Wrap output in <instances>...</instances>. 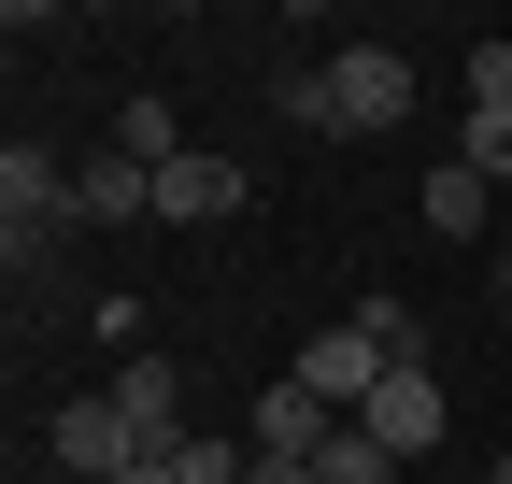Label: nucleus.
Masks as SVG:
<instances>
[{"label": "nucleus", "mask_w": 512, "mask_h": 484, "mask_svg": "<svg viewBox=\"0 0 512 484\" xmlns=\"http://www.w3.org/2000/svg\"><path fill=\"white\" fill-rule=\"evenodd\" d=\"M128 214H157V171L143 157H72V228H128Z\"/></svg>", "instance_id": "obj_8"}, {"label": "nucleus", "mask_w": 512, "mask_h": 484, "mask_svg": "<svg viewBox=\"0 0 512 484\" xmlns=\"http://www.w3.org/2000/svg\"><path fill=\"white\" fill-rule=\"evenodd\" d=\"M43 442H57V470H72V484H128V470L157 456L143 428H128V399H114V385H86V399H57V428H43Z\"/></svg>", "instance_id": "obj_3"}, {"label": "nucleus", "mask_w": 512, "mask_h": 484, "mask_svg": "<svg viewBox=\"0 0 512 484\" xmlns=\"http://www.w3.org/2000/svg\"><path fill=\"white\" fill-rule=\"evenodd\" d=\"M356 428H370L384 456H399V470H413V456H441V428H456V413H441V385H427V371H384V385H370V413H356Z\"/></svg>", "instance_id": "obj_5"}, {"label": "nucleus", "mask_w": 512, "mask_h": 484, "mask_svg": "<svg viewBox=\"0 0 512 484\" xmlns=\"http://www.w3.org/2000/svg\"><path fill=\"white\" fill-rule=\"evenodd\" d=\"M114 399H128V428H143L157 456L185 442V371H171V356H128V371H114Z\"/></svg>", "instance_id": "obj_9"}, {"label": "nucleus", "mask_w": 512, "mask_h": 484, "mask_svg": "<svg viewBox=\"0 0 512 484\" xmlns=\"http://www.w3.org/2000/svg\"><path fill=\"white\" fill-rule=\"evenodd\" d=\"M484 271H498V299H512V242H498V257H484Z\"/></svg>", "instance_id": "obj_15"}, {"label": "nucleus", "mask_w": 512, "mask_h": 484, "mask_svg": "<svg viewBox=\"0 0 512 484\" xmlns=\"http://www.w3.org/2000/svg\"><path fill=\"white\" fill-rule=\"evenodd\" d=\"M384 371H399V356H384V342H370L356 314L299 342V385H313V399H328V413H342V428H356V413H370V385H384Z\"/></svg>", "instance_id": "obj_4"}, {"label": "nucleus", "mask_w": 512, "mask_h": 484, "mask_svg": "<svg viewBox=\"0 0 512 484\" xmlns=\"http://www.w3.org/2000/svg\"><path fill=\"white\" fill-rule=\"evenodd\" d=\"M242 214V157H171L157 171V228H228Z\"/></svg>", "instance_id": "obj_7"}, {"label": "nucleus", "mask_w": 512, "mask_h": 484, "mask_svg": "<svg viewBox=\"0 0 512 484\" xmlns=\"http://www.w3.org/2000/svg\"><path fill=\"white\" fill-rule=\"evenodd\" d=\"M484 186H512V100H470V143H456Z\"/></svg>", "instance_id": "obj_12"}, {"label": "nucleus", "mask_w": 512, "mask_h": 484, "mask_svg": "<svg viewBox=\"0 0 512 484\" xmlns=\"http://www.w3.org/2000/svg\"><path fill=\"white\" fill-rule=\"evenodd\" d=\"M57 242H72V157L15 143V157H0V257H15V271H57Z\"/></svg>", "instance_id": "obj_1"}, {"label": "nucleus", "mask_w": 512, "mask_h": 484, "mask_svg": "<svg viewBox=\"0 0 512 484\" xmlns=\"http://www.w3.org/2000/svg\"><path fill=\"white\" fill-rule=\"evenodd\" d=\"M328 442H342V413L313 399L299 371H285V385H256V428H242V456H328Z\"/></svg>", "instance_id": "obj_6"}, {"label": "nucleus", "mask_w": 512, "mask_h": 484, "mask_svg": "<svg viewBox=\"0 0 512 484\" xmlns=\"http://www.w3.org/2000/svg\"><path fill=\"white\" fill-rule=\"evenodd\" d=\"M128 484H171V456H143V470H128Z\"/></svg>", "instance_id": "obj_14"}, {"label": "nucleus", "mask_w": 512, "mask_h": 484, "mask_svg": "<svg viewBox=\"0 0 512 484\" xmlns=\"http://www.w3.org/2000/svg\"><path fill=\"white\" fill-rule=\"evenodd\" d=\"M484 200H498V186H484V171H470V157H441V171H427V186H413V214H427L441 242H470V228H484Z\"/></svg>", "instance_id": "obj_10"}, {"label": "nucleus", "mask_w": 512, "mask_h": 484, "mask_svg": "<svg viewBox=\"0 0 512 484\" xmlns=\"http://www.w3.org/2000/svg\"><path fill=\"white\" fill-rule=\"evenodd\" d=\"M413 114V57L399 43H328V143H384Z\"/></svg>", "instance_id": "obj_2"}, {"label": "nucleus", "mask_w": 512, "mask_h": 484, "mask_svg": "<svg viewBox=\"0 0 512 484\" xmlns=\"http://www.w3.org/2000/svg\"><path fill=\"white\" fill-rule=\"evenodd\" d=\"M313 484H399V456H384V442H370V428H342V442H328V456H313Z\"/></svg>", "instance_id": "obj_13"}, {"label": "nucleus", "mask_w": 512, "mask_h": 484, "mask_svg": "<svg viewBox=\"0 0 512 484\" xmlns=\"http://www.w3.org/2000/svg\"><path fill=\"white\" fill-rule=\"evenodd\" d=\"M484 484H512V442H498V470H484Z\"/></svg>", "instance_id": "obj_16"}, {"label": "nucleus", "mask_w": 512, "mask_h": 484, "mask_svg": "<svg viewBox=\"0 0 512 484\" xmlns=\"http://www.w3.org/2000/svg\"><path fill=\"white\" fill-rule=\"evenodd\" d=\"M114 157H143V171H171V157H185V129H171V100H157V86L114 114Z\"/></svg>", "instance_id": "obj_11"}]
</instances>
